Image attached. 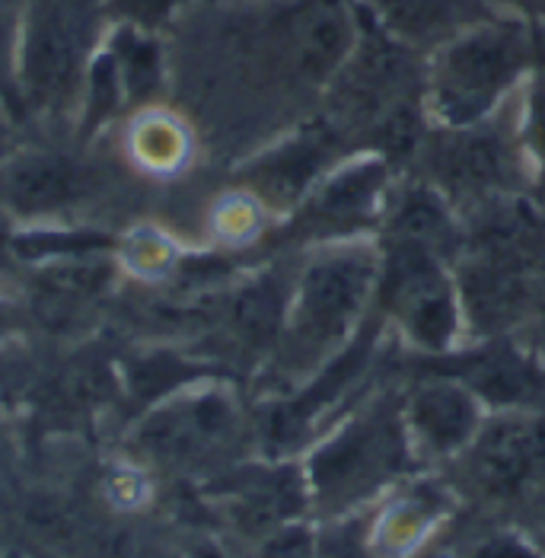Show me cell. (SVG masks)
Wrapping results in <instances>:
<instances>
[{
	"label": "cell",
	"instance_id": "603a6c76",
	"mask_svg": "<svg viewBox=\"0 0 545 558\" xmlns=\"http://www.w3.org/2000/svg\"><path fill=\"white\" fill-rule=\"evenodd\" d=\"M7 147V122H3V116H0V150Z\"/></svg>",
	"mask_w": 545,
	"mask_h": 558
},
{
	"label": "cell",
	"instance_id": "7402d4cb",
	"mask_svg": "<svg viewBox=\"0 0 545 558\" xmlns=\"http://www.w3.org/2000/svg\"><path fill=\"white\" fill-rule=\"evenodd\" d=\"M501 3H513L526 13H543L545 16V0H501Z\"/></svg>",
	"mask_w": 545,
	"mask_h": 558
},
{
	"label": "cell",
	"instance_id": "52a82bcc",
	"mask_svg": "<svg viewBox=\"0 0 545 558\" xmlns=\"http://www.w3.org/2000/svg\"><path fill=\"white\" fill-rule=\"evenodd\" d=\"M431 163L440 172V179L462 195L501 189L510 179V154L501 137L492 131L462 129L440 137L431 150Z\"/></svg>",
	"mask_w": 545,
	"mask_h": 558
},
{
	"label": "cell",
	"instance_id": "5b68a950",
	"mask_svg": "<svg viewBox=\"0 0 545 558\" xmlns=\"http://www.w3.org/2000/svg\"><path fill=\"white\" fill-rule=\"evenodd\" d=\"M374 281L371 258L358 253L316 262L300 284L294 306V336L306 348H326L338 342L358 319Z\"/></svg>",
	"mask_w": 545,
	"mask_h": 558
},
{
	"label": "cell",
	"instance_id": "5bb4252c",
	"mask_svg": "<svg viewBox=\"0 0 545 558\" xmlns=\"http://www.w3.org/2000/svg\"><path fill=\"white\" fill-rule=\"evenodd\" d=\"M379 185H383V167L379 163H361V167H351L341 175H336L319 202H316V215L329 217V220H351V217H361L377 198Z\"/></svg>",
	"mask_w": 545,
	"mask_h": 558
},
{
	"label": "cell",
	"instance_id": "8992f818",
	"mask_svg": "<svg viewBox=\"0 0 545 558\" xmlns=\"http://www.w3.org/2000/svg\"><path fill=\"white\" fill-rule=\"evenodd\" d=\"M545 470V422L504 418L485 430L472 450L475 482L495 495L510 498Z\"/></svg>",
	"mask_w": 545,
	"mask_h": 558
},
{
	"label": "cell",
	"instance_id": "7a4b0ae2",
	"mask_svg": "<svg viewBox=\"0 0 545 558\" xmlns=\"http://www.w3.org/2000/svg\"><path fill=\"white\" fill-rule=\"evenodd\" d=\"M96 0H29L16 33V89L39 109L68 106L93 64Z\"/></svg>",
	"mask_w": 545,
	"mask_h": 558
},
{
	"label": "cell",
	"instance_id": "277c9868",
	"mask_svg": "<svg viewBox=\"0 0 545 558\" xmlns=\"http://www.w3.org/2000/svg\"><path fill=\"white\" fill-rule=\"evenodd\" d=\"M383 298L415 342L431 351H444L450 344L457 332V303L437 258L424 243L399 240L396 250H389Z\"/></svg>",
	"mask_w": 545,
	"mask_h": 558
},
{
	"label": "cell",
	"instance_id": "2e32d148",
	"mask_svg": "<svg viewBox=\"0 0 545 558\" xmlns=\"http://www.w3.org/2000/svg\"><path fill=\"white\" fill-rule=\"evenodd\" d=\"M185 3L189 0H109V10L116 13V20H122V26L150 33L172 20Z\"/></svg>",
	"mask_w": 545,
	"mask_h": 558
},
{
	"label": "cell",
	"instance_id": "ac0fdd59",
	"mask_svg": "<svg viewBox=\"0 0 545 558\" xmlns=\"http://www.w3.org/2000/svg\"><path fill=\"white\" fill-rule=\"evenodd\" d=\"M316 558H371V553L364 546L358 523H344V526H336L323 536Z\"/></svg>",
	"mask_w": 545,
	"mask_h": 558
},
{
	"label": "cell",
	"instance_id": "e0dca14e",
	"mask_svg": "<svg viewBox=\"0 0 545 558\" xmlns=\"http://www.w3.org/2000/svg\"><path fill=\"white\" fill-rule=\"evenodd\" d=\"M16 33L20 23L13 20L10 0H0V96L3 99L16 93Z\"/></svg>",
	"mask_w": 545,
	"mask_h": 558
},
{
	"label": "cell",
	"instance_id": "6da1fadb",
	"mask_svg": "<svg viewBox=\"0 0 545 558\" xmlns=\"http://www.w3.org/2000/svg\"><path fill=\"white\" fill-rule=\"evenodd\" d=\"M530 61V39L517 23L482 20L447 39L431 71V99L453 129H472L520 77Z\"/></svg>",
	"mask_w": 545,
	"mask_h": 558
},
{
	"label": "cell",
	"instance_id": "8fae6325",
	"mask_svg": "<svg viewBox=\"0 0 545 558\" xmlns=\"http://www.w3.org/2000/svg\"><path fill=\"white\" fill-rule=\"evenodd\" d=\"M329 137L323 131L316 134H306L294 144H288L281 154H275L265 170L258 175V185L262 192H268L271 198L278 202H288L294 198L296 192L313 179V172H319V167L326 163V154H329Z\"/></svg>",
	"mask_w": 545,
	"mask_h": 558
},
{
	"label": "cell",
	"instance_id": "4fadbf2b",
	"mask_svg": "<svg viewBox=\"0 0 545 558\" xmlns=\"http://www.w3.org/2000/svg\"><path fill=\"white\" fill-rule=\"evenodd\" d=\"M462 377H465V384H472L482 396H488L495 402H520L540 389V374L526 361H517L510 354L475 357L462 371Z\"/></svg>",
	"mask_w": 545,
	"mask_h": 558
},
{
	"label": "cell",
	"instance_id": "9c48e42d",
	"mask_svg": "<svg viewBox=\"0 0 545 558\" xmlns=\"http://www.w3.org/2000/svg\"><path fill=\"white\" fill-rule=\"evenodd\" d=\"M475 418L479 415L472 392L450 380L427 384L412 399V425L421 440L437 453H450L462 447L475 430Z\"/></svg>",
	"mask_w": 545,
	"mask_h": 558
},
{
	"label": "cell",
	"instance_id": "7c38bea8",
	"mask_svg": "<svg viewBox=\"0 0 545 558\" xmlns=\"http://www.w3.org/2000/svg\"><path fill=\"white\" fill-rule=\"evenodd\" d=\"M128 144H131L134 160L150 172L179 170L189 157V134L175 119H169L164 112L141 116L131 125Z\"/></svg>",
	"mask_w": 545,
	"mask_h": 558
},
{
	"label": "cell",
	"instance_id": "ba28073f",
	"mask_svg": "<svg viewBox=\"0 0 545 558\" xmlns=\"http://www.w3.org/2000/svg\"><path fill=\"white\" fill-rule=\"evenodd\" d=\"M379 26L399 43H447L462 29L482 23L472 20V0H371Z\"/></svg>",
	"mask_w": 545,
	"mask_h": 558
},
{
	"label": "cell",
	"instance_id": "3957f363",
	"mask_svg": "<svg viewBox=\"0 0 545 558\" xmlns=\"http://www.w3.org/2000/svg\"><path fill=\"white\" fill-rule=\"evenodd\" d=\"M405 466V440L396 415L377 405L338 434L313 460V485L319 498L338 508L371 495Z\"/></svg>",
	"mask_w": 545,
	"mask_h": 558
},
{
	"label": "cell",
	"instance_id": "30bf717a",
	"mask_svg": "<svg viewBox=\"0 0 545 558\" xmlns=\"http://www.w3.org/2000/svg\"><path fill=\"white\" fill-rule=\"evenodd\" d=\"M86 189L84 172L71 167L61 157H26L10 172L7 192L16 208L23 211H51L74 198Z\"/></svg>",
	"mask_w": 545,
	"mask_h": 558
},
{
	"label": "cell",
	"instance_id": "d6986e66",
	"mask_svg": "<svg viewBox=\"0 0 545 558\" xmlns=\"http://www.w3.org/2000/svg\"><path fill=\"white\" fill-rule=\"evenodd\" d=\"M262 558H316V546L306 530H284L268 539Z\"/></svg>",
	"mask_w": 545,
	"mask_h": 558
},
{
	"label": "cell",
	"instance_id": "ffe728a7",
	"mask_svg": "<svg viewBox=\"0 0 545 558\" xmlns=\"http://www.w3.org/2000/svg\"><path fill=\"white\" fill-rule=\"evenodd\" d=\"M530 141H533L545 170V71L536 77L533 96H530Z\"/></svg>",
	"mask_w": 545,
	"mask_h": 558
},
{
	"label": "cell",
	"instance_id": "9a60e30c",
	"mask_svg": "<svg viewBox=\"0 0 545 558\" xmlns=\"http://www.w3.org/2000/svg\"><path fill=\"white\" fill-rule=\"evenodd\" d=\"M172 262V246L157 230H134L125 243V265L134 275L157 278Z\"/></svg>",
	"mask_w": 545,
	"mask_h": 558
},
{
	"label": "cell",
	"instance_id": "44dd1931",
	"mask_svg": "<svg viewBox=\"0 0 545 558\" xmlns=\"http://www.w3.org/2000/svg\"><path fill=\"white\" fill-rule=\"evenodd\" d=\"M475 558H533L523 546L510 543V539H498V543H488L485 549H479Z\"/></svg>",
	"mask_w": 545,
	"mask_h": 558
}]
</instances>
